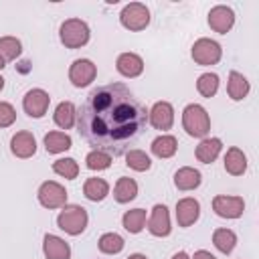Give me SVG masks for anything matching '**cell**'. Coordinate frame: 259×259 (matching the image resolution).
I'll return each mask as SVG.
<instances>
[{
    "mask_svg": "<svg viewBox=\"0 0 259 259\" xmlns=\"http://www.w3.org/2000/svg\"><path fill=\"white\" fill-rule=\"evenodd\" d=\"M146 107L121 83L95 87L77 113V127L85 142L109 156L130 152L146 132Z\"/></svg>",
    "mask_w": 259,
    "mask_h": 259,
    "instance_id": "obj_1",
    "label": "cell"
},
{
    "mask_svg": "<svg viewBox=\"0 0 259 259\" xmlns=\"http://www.w3.org/2000/svg\"><path fill=\"white\" fill-rule=\"evenodd\" d=\"M182 125L188 136L192 138H204L210 130V117L206 109L198 103H190L182 111Z\"/></svg>",
    "mask_w": 259,
    "mask_h": 259,
    "instance_id": "obj_2",
    "label": "cell"
},
{
    "mask_svg": "<svg viewBox=\"0 0 259 259\" xmlns=\"http://www.w3.org/2000/svg\"><path fill=\"white\" fill-rule=\"evenodd\" d=\"M87 210L79 204H69V206H63V210L59 212L57 217V225L59 229H63L65 233L69 235H81L87 227Z\"/></svg>",
    "mask_w": 259,
    "mask_h": 259,
    "instance_id": "obj_3",
    "label": "cell"
},
{
    "mask_svg": "<svg viewBox=\"0 0 259 259\" xmlns=\"http://www.w3.org/2000/svg\"><path fill=\"white\" fill-rule=\"evenodd\" d=\"M59 36L67 49H79L89 42V26L79 18H69L61 24Z\"/></svg>",
    "mask_w": 259,
    "mask_h": 259,
    "instance_id": "obj_4",
    "label": "cell"
},
{
    "mask_svg": "<svg viewBox=\"0 0 259 259\" xmlns=\"http://www.w3.org/2000/svg\"><path fill=\"white\" fill-rule=\"evenodd\" d=\"M119 20H121V26L127 28V30H144L148 24H150V10L146 4H140V2H132L127 4L121 14H119Z\"/></svg>",
    "mask_w": 259,
    "mask_h": 259,
    "instance_id": "obj_5",
    "label": "cell"
},
{
    "mask_svg": "<svg viewBox=\"0 0 259 259\" xmlns=\"http://www.w3.org/2000/svg\"><path fill=\"white\" fill-rule=\"evenodd\" d=\"M221 55H223V49H221V45L217 40L198 38L192 45V59L198 65H214V63L221 61Z\"/></svg>",
    "mask_w": 259,
    "mask_h": 259,
    "instance_id": "obj_6",
    "label": "cell"
},
{
    "mask_svg": "<svg viewBox=\"0 0 259 259\" xmlns=\"http://www.w3.org/2000/svg\"><path fill=\"white\" fill-rule=\"evenodd\" d=\"M38 202L45 208H61L67 202V190L53 180H47L38 188Z\"/></svg>",
    "mask_w": 259,
    "mask_h": 259,
    "instance_id": "obj_7",
    "label": "cell"
},
{
    "mask_svg": "<svg viewBox=\"0 0 259 259\" xmlns=\"http://www.w3.org/2000/svg\"><path fill=\"white\" fill-rule=\"evenodd\" d=\"M212 210L223 219H239L245 210V200L241 196L219 194L212 198Z\"/></svg>",
    "mask_w": 259,
    "mask_h": 259,
    "instance_id": "obj_8",
    "label": "cell"
},
{
    "mask_svg": "<svg viewBox=\"0 0 259 259\" xmlns=\"http://www.w3.org/2000/svg\"><path fill=\"white\" fill-rule=\"evenodd\" d=\"M95 75H97V67L89 59H77L69 69V81L75 87H87L95 79Z\"/></svg>",
    "mask_w": 259,
    "mask_h": 259,
    "instance_id": "obj_9",
    "label": "cell"
},
{
    "mask_svg": "<svg viewBox=\"0 0 259 259\" xmlns=\"http://www.w3.org/2000/svg\"><path fill=\"white\" fill-rule=\"evenodd\" d=\"M49 103L51 97L45 89H30L22 99V107L30 117H42L49 109Z\"/></svg>",
    "mask_w": 259,
    "mask_h": 259,
    "instance_id": "obj_10",
    "label": "cell"
},
{
    "mask_svg": "<svg viewBox=\"0 0 259 259\" xmlns=\"http://www.w3.org/2000/svg\"><path fill=\"white\" fill-rule=\"evenodd\" d=\"M235 24V12L229 8V6H214L210 8L208 12V26L214 30V32H221V34H227Z\"/></svg>",
    "mask_w": 259,
    "mask_h": 259,
    "instance_id": "obj_11",
    "label": "cell"
},
{
    "mask_svg": "<svg viewBox=\"0 0 259 259\" xmlns=\"http://www.w3.org/2000/svg\"><path fill=\"white\" fill-rule=\"evenodd\" d=\"M148 231L154 237H168L170 235V214L164 204H156L152 208L150 221H148Z\"/></svg>",
    "mask_w": 259,
    "mask_h": 259,
    "instance_id": "obj_12",
    "label": "cell"
},
{
    "mask_svg": "<svg viewBox=\"0 0 259 259\" xmlns=\"http://www.w3.org/2000/svg\"><path fill=\"white\" fill-rule=\"evenodd\" d=\"M198 214H200V204L198 200L194 198H182L176 202V221H178V227H190L198 221Z\"/></svg>",
    "mask_w": 259,
    "mask_h": 259,
    "instance_id": "obj_13",
    "label": "cell"
},
{
    "mask_svg": "<svg viewBox=\"0 0 259 259\" xmlns=\"http://www.w3.org/2000/svg\"><path fill=\"white\" fill-rule=\"evenodd\" d=\"M150 123L156 130H170L174 123V109L168 101H158L154 103V107L150 109Z\"/></svg>",
    "mask_w": 259,
    "mask_h": 259,
    "instance_id": "obj_14",
    "label": "cell"
},
{
    "mask_svg": "<svg viewBox=\"0 0 259 259\" xmlns=\"http://www.w3.org/2000/svg\"><path fill=\"white\" fill-rule=\"evenodd\" d=\"M10 150L16 158H30L36 152V140L30 132H18L10 140Z\"/></svg>",
    "mask_w": 259,
    "mask_h": 259,
    "instance_id": "obj_15",
    "label": "cell"
},
{
    "mask_svg": "<svg viewBox=\"0 0 259 259\" xmlns=\"http://www.w3.org/2000/svg\"><path fill=\"white\" fill-rule=\"evenodd\" d=\"M115 67H117V71H119L123 77L134 79V77L142 75V71H144V61H142V57L136 55V53H121V55L117 57V61H115Z\"/></svg>",
    "mask_w": 259,
    "mask_h": 259,
    "instance_id": "obj_16",
    "label": "cell"
},
{
    "mask_svg": "<svg viewBox=\"0 0 259 259\" xmlns=\"http://www.w3.org/2000/svg\"><path fill=\"white\" fill-rule=\"evenodd\" d=\"M42 251L47 259H69L71 257V247L67 241H63L57 235H45L42 241Z\"/></svg>",
    "mask_w": 259,
    "mask_h": 259,
    "instance_id": "obj_17",
    "label": "cell"
},
{
    "mask_svg": "<svg viewBox=\"0 0 259 259\" xmlns=\"http://www.w3.org/2000/svg\"><path fill=\"white\" fill-rule=\"evenodd\" d=\"M223 142L219 138H204L198 146H196V158L202 164H212L217 160V156L221 154Z\"/></svg>",
    "mask_w": 259,
    "mask_h": 259,
    "instance_id": "obj_18",
    "label": "cell"
},
{
    "mask_svg": "<svg viewBox=\"0 0 259 259\" xmlns=\"http://www.w3.org/2000/svg\"><path fill=\"white\" fill-rule=\"evenodd\" d=\"M227 93L233 101H241L247 97L249 93V81L245 75L237 73V71H231L229 73V83H227Z\"/></svg>",
    "mask_w": 259,
    "mask_h": 259,
    "instance_id": "obj_19",
    "label": "cell"
},
{
    "mask_svg": "<svg viewBox=\"0 0 259 259\" xmlns=\"http://www.w3.org/2000/svg\"><path fill=\"white\" fill-rule=\"evenodd\" d=\"M200 184V172L190 168V166H184L180 170H176L174 174V186L178 190H194L196 186Z\"/></svg>",
    "mask_w": 259,
    "mask_h": 259,
    "instance_id": "obj_20",
    "label": "cell"
},
{
    "mask_svg": "<svg viewBox=\"0 0 259 259\" xmlns=\"http://www.w3.org/2000/svg\"><path fill=\"white\" fill-rule=\"evenodd\" d=\"M225 170L233 176H241L247 170V156L239 148H229L225 154Z\"/></svg>",
    "mask_w": 259,
    "mask_h": 259,
    "instance_id": "obj_21",
    "label": "cell"
},
{
    "mask_svg": "<svg viewBox=\"0 0 259 259\" xmlns=\"http://www.w3.org/2000/svg\"><path fill=\"white\" fill-rule=\"evenodd\" d=\"M136 194H138V184H136V180H134V178H127V176H121V178L117 180L115 188H113V198H115L117 202L125 204V202H130V200H134Z\"/></svg>",
    "mask_w": 259,
    "mask_h": 259,
    "instance_id": "obj_22",
    "label": "cell"
},
{
    "mask_svg": "<svg viewBox=\"0 0 259 259\" xmlns=\"http://www.w3.org/2000/svg\"><path fill=\"white\" fill-rule=\"evenodd\" d=\"M83 192H85V196L89 200L99 202V200H103L109 194V184L103 178H87L85 186H83Z\"/></svg>",
    "mask_w": 259,
    "mask_h": 259,
    "instance_id": "obj_23",
    "label": "cell"
},
{
    "mask_svg": "<svg viewBox=\"0 0 259 259\" xmlns=\"http://www.w3.org/2000/svg\"><path fill=\"white\" fill-rule=\"evenodd\" d=\"M75 117H77V111H75V105L71 101H61L55 109V123L63 130H69L73 127L75 123Z\"/></svg>",
    "mask_w": 259,
    "mask_h": 259,
    "instance_id": "obj_24",
    "label": "cell"
},
{
    "mask_svg": "<svg viewBox=\"0 0 259 259\" xmlns=\"http://www.w3.org/2000/svg\"><path fill=\"white\" fill-rule=\"evenodd\" d=\"M45 148L49 154H59L71 148V138L65 132H49L45 136Z\"/></svg>",
    "mask_w": 259,
    "mask_h": 259,
    "instance_id": "obj_25",
    "label": "cell"
},
{
    "mask_svg": "<svg viewBox=\"0 0 259 259\" xmlns=\"http://www.w3.org/2000/svg\"><path fill=\"white\" fill-rule=\"evenodd\" d=\"M176 148H178V142L174 136H160L152 142V152L158 158H172L176 154Z\"/></svg>",
    "mask_w": 259,
    "mask_h": 259,
    "instance_id": "obj_26",
    "label": "cell"
},
{
    "mask_svg": "<svg viewBox=\"0 0 259 259\" xmlns=\"http://www.w3.org/2000/svg\"><path fill=\"white\" fill-rule=\"evenodd\" d=\"M212 243L214 247L221 251V253H231L235 249V243H237V235L231 231V229H217L212 233Z\"/></svg>",
    "mask_w": 259,
    "mask_h": 259,
    "instance_id": "obj_27",
    "label": "cell"
},
{
    "mask_svg": "<svg viewBox=\"0 0 259 259\" xmlns=\"http://www.w3.org/2000/svg\"><path fill=\"white\" fill-rule=\"evenodd\" d=\"M121 223H123V229H125V231H130V233L136 235V233H140V231L144 229V225H146V210H144V208L127 210V212L123 214Z\"/></svg>",
    "mask_w": 259,
    "mask_h": 259,
    "instance_id": "obj_28",
    "label": "cell"
},
{
    "mask_svg": "<svg viewBox=\"0 0 259 259\" xmlns=\"http://www.w3.org/2000/svg\"><path fill=\"white\" fill-rule=\"evenodd\" d=\"M125 164L132 170L144 172V170H150L152 160H150V156L144 150H130V152H125Z\"/></svg>",
    "mask_w": 259,
    "mask_h": 259,
    "instance_id": "obj_29",
    "label": "cell"
},
{
    "mask_svg": "<svg viewBox=\"0 0 259 259\" xmlns=\"http://www.w3.org/2000/svg\"><path fill=\"white\" fill-rule=\"evenodd\" d=\"M22 51V45L16 36H2L0 38V57L6 61H14Z\"/></svg>",
    "mask_w": 259,
    "mask_h": 259,
    "instance_id": "obj_30",
    "label": "cell"
},
{
    "mask_svg": "<svg viewBox=\"0 0 259 259\" xmlns=\"http://www.w3.org/2000/svg\"><path fill=\"white\" fill-rule=\"evenodd\" d=\"M123 249V239L117 233H105L99 237V251L107 255H115Z\"/></svg>",
    "mask_w": 259,
    "mask_h": 259,
    "instance_id": "obj_31",
    "label": "cell"
},
{
    "mask_svg": "<svg viewBox=\"0 0 259 259\" xmlns=\"http://www.w3.org/2000/svg\"><path fill=\"white\" fill-rule=\"evenodd\" d=\"M196 89L202 97H212L219 91V77L214 73H202L196 81Z\"/></svg>",
    "mask_w": 259,
    "mask_h": 259,
    "instance_id": "obj_32",
    "label": "cell"
},
{
    "mask_svg": "<svg viewBox=\"0 0 259 259\" xmlns=\"http://www.w3.org/2000/svg\"><path fill=\"white\" fill-rule=\"evenodd\" d=\"M53 170H55L59 176H63V178H67V180H73V178H77V174H79V164H77L73 158H61V160H55V162H53Z\"/></svg>",
    "mask_w": 259,
    "mask_h": 259,
    "instance_id": "obj_33",
    "label": "cell"
},
{
    "mask_svg": "<svg viewBox=\"0 0 259 259\" xmlns=\"http://www.w3.org/2000/svg\"><path fill=\"white\" fill-rule=\"evenodd\" d=\"M85 162H87V168L89 170H105V168L111 166V156L105 154V152H101V150H93V152L87 154Z\"/></svg>",
    "mask_w": 259,
    "mask_h": 259,
    "instance_id": "obj_34",
    "label": "cell"
},
{
    "mask_svg": "<svg viewBox=\"0 0 259 259\" xmlns=\"http://www.w3.org/2000/svg\"><path fill=\"white\" fill-rule=\"evenodd\" d=\"M16 119V111L8 101H0V127L12 125Z\"/></svg>",
    "mask_w": 259,
    "mask_h": 259,
    "instance_id": "obj_35",
    "label": "cell"
},
{
    "mask_svg": "<svg viewBox=\"0 0 259 259\" xmlns=\"http://www.w3.org/2000/svg\"><path fill=\"white\" fill-rule=\"evenodd\" d=\"M192 259H214V255H210L208 251H196Z\"/></svg>",
    "mask_w": 259,
    "mask_h": 259,
    "instance_id": "obj_36",
    "label": "cell"
},
{
    "mask_svg": "<svg viewBox=\"0 0 259 259\" xmlns=\"http://www.w3.org/2000/svg\"><path fill=\"white\" fill-rule=\"evenodd\" d=\"M172 259H190V257H188V253H184V251H178V253H176Z\"/></svg>",
    "mask_w": 259,
    "mask_h": 259,
    "instance_id": "obj_37",
    "label": "cell"
},
{
    "mask_svg": "<svg viewBox=\"0 0 259 259\" xmlns=\"http://www.w3.org/2000/svg\"><path fill=\"white\" fill-rule=\"evenodd\" d=\"M127 259H148L146 255H142V253H134V255H130Z\"/></svg>",
    "mask_w": 259,
    "mask_h": 259,
    "instance_id": "obj_38",
    "label": "cell"
},
{
    "mask_svg": "<svg viewBox=\"0 0 259 259\" xmlns=\"http://www.w3.org/2000/svg\"><path fill=\"white\" fill-rule=\"evenodd\" d=\"M4 65H6V63H4V59H2V57H0V69H2V67H4Z\"/></svg>",
    "mask_w": 259,
    "mask_h": 259,
    "instance_id": "obj_39",
    "label": "cell"
},
{
    "mask_svg": "<svg viewBox=\"0 0 259 259\" xmlns=\"http://www.w3.org/2000/svg\"><path fill=\"white\" fill-rule=\"evenodd\" d=\"M2 87H4V79L0 77V91H2Z\"/></svg>",
    "mask_w": 259,
    "mask_h": 259,
    "instance_id": "obj_40",
    "label": "cell"
}]
</instances>
